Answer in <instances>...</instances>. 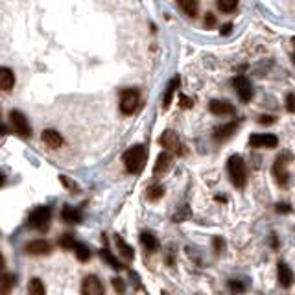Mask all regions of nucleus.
Segmentation results:
<instances>
[{"label":"nucleus","mask_w":295,"mask_h":295,"mask_svg":"<svg viewBox=\"0 0 295 295\" xmlns=\"http://www.w3.org/2000/svg\"><path fill=\"white\" fill-rule=\"evenodd\" d=\"M13 284H15V275L6 273V275H2V281H0V291H2V293H9Z\"/></svg>","instance_id":"obj_26"},{"label":"nucleus","mask_w":295,"mask_h":295,"mask_svg":"<svg viewBox=\"0 0 295 295\" xmlns=\"http://www.w3.org/2000/svg\"><path fill=\"white\" fill-rule=\"evenodd\" d=\"M111 282H113V288H115L118 293H124V291H125V284H124V281H122V279H116V277H115Z\"/></svg>","instance_id":"obj_31"},{"label":"nucleus","mask_w":295,"mask_h":295,"mask_svg":"<svg viewBox=\"0 0 295 295\" xmlns=\"http://www.w3.org/2000/svg\"><path fill=\"white\" fill-rule=\"evenodd\" d=\"M236 6H238V0H218V8H220V11H223V13L235 11Z\"/></svg>","instance_id":"obj_28"},{"label":"nucleus","mask_w":295,"mask_h":295,"mask_svg":"<svg viewBox=\"0 0 295 295\" xmlns=\"http://www.w3.org/2000/svg\"><path fill=\"white\" fill-rule=\"evenodd\" d=\"M236 128H238L236 122H229V124L220 125V128L214 131V138H216L218 142H223V140H227L229 137H233V133H236Z\"/></svg>","instance_id":"obj_16"},{"label":"nucleus","mask_w":295,"mask_h":295,"mask_svg":"<svg viewBox=\"0 0 295 295\" xmlns=\"http://www.w3.org/2000/svg\"><path fill=\"white\" fill-rule=\"evenodd\" d=\"M249 144L253 148H267V150H271V148L279 146V138L271 133H258L249 138Z\"/></svg>","instance_id":"obj_8"},{"label":"nucleus","mask_w":295,"mask_h":295,"mask_svg":"<svg viewBox=\"0 0 295 295\" xmlns=\"http://www.w3.org/2000/svg\"><path fill=\"white\" fill-rule=\"evenodd\" d=\"M291 208H290V205H286V203H279L277 205V212H282V214H288Z\"/></svg>","instance_id":"obj_34"},{"label":"nucleus","mask_w":295,"mask_h":295,"mask_svg":"<svg viewBox=\"0 0 295 295\" xmlns=\"http://www.w3.org/2000/svg\"><path fill=\"white\" fill-rule=\"evenodd\" d=\"M277 279H279V284L282 288H290L293 284V271H291L290 266L286 262L277 264Z\"/></svg>","instance_id":"obj_10"},{"label":"nucleus","mask_w":295,"mask_h":295,"mask_svg":"<svg viewBox=\"0 0 295 295\" xmlns=\"http://www.w3.org/2000/svg\"><path fill=\"white\" fill-rule=\"evenodd\" d=\"M138 101H140V94L137 89H125L122 91V98H120V111L124 115H131L138 107Z\"/></svg>","instance_id":"obj_4"},{"label":"nucleus","mask_w":295,"mask_h":295,"mask_svg":"<svg viewBox=\"0 0 295 295\" xmlns=\"http://www.w3.org/2000/svg\"><path fill=\"white\" fill-rule=\"evenodd\" d=\"M61 218H63L67 223H79L83 214L79 208H74V207H69V205H67V207L63 208V212H61Z\"/></svg>","instance_id":"obj_18"},{"label":"nucleus","mask_w":295,"mask_h":295,"mask_svg":"<svg viewBox=\"0 0 295 295\" xmlns=\"http://www.w3.org/2000/svg\"><path fill=\"white\" fill-rule=\"evenodd\" d=\"M74 253H76V257H78L79 262H87L89 258H91V251H89V247H85L83 244H76Z\"/></svg>","instance_id":"obj_27"},{"label":"nucleus","mask_w":295,"mask_h":295,"mask_svg":"<svg viewBox=\"0 0 295 295\" xmlns=\"http://www.w3.org/2000/svg\"><path fill=\"white\" fill-rule=\"evenodd\" d=\"M9 120H11V125H13L15 133L20 135V137H32V125H30L28 118L20 111H11V113H9Z\"/></svg>","instance_id":"obj_6"},{"label":"nucleus","mask_w":295,"mask_h":295,"mask_svg":"<svg viewBox=\"0 0 295 295\" xmlns=\"http://www.w3.org/2000/svg\"><path fill=\"white\" fill-rule=\"evenodd\" d=\"M52 218V210L50 207H37L35 210L28 216V227H32V229H46L48 227V221Z\"/></svg>","instance_id":"obj_3"},{"label":"nucleus","mask_w":295,"mask_h":295,"mask_svg":"<svg viewBox=\"0 0 295 295\" xmlns=\"http://www.w3.org/2000/svg\"><path fill=\"white\" fill-rule=\"evenodd\" d=\"M179 6L188 17H196V15H198V8H199L198 0H179Z\"/></svg>","instance_id":"obj_22"},{"label":"nucleus","mask_w":295,"mask_h":295,"mask_svg":"<svg viewBox=\"0 0 295 295\" xmlns=\"http://www.w3.org/2000/svg\"><path fill=\"white\" fill-rule=\"evenodd\" d=\"M179 87V78H172L170 83H168V87H166V92H164V98H162V109H168L172 103V98H174V92L175 89Z\"/></svg>","instance_id":"obj_19"},{"label":"nucleus","mask_w":295,"mask_h":295,"mask_svg":"<svg viewBox=\"0 0 295 295\" xmlns=\"http://www.w3.org/2000/svg\"><path fill=\"white\" fill-rule=\"evenodd\" d=\"M76 240H74V236L72 235H63L61 236V240H59V245L61 247H65V249H72L74 251V247H76Z\"/></svg>","instance_id":"obj_29"},{"label":"nucleus","mask_w":295,"mask_h":295,"mask_svg":"<svg viewBox=\"0 0 295 295\" xmlns=\"http://www.w3.org/2000/svg\"><path fill=\"white\" fill-rule=\"evenodd\" d=\"M205 24H207V26H214V24H216V18H214V15L207 13V17H205Z\"/></svg>","instance_id":"obj_36"},{"label":"nucleus","mask_w":295,"mask_h":295,"mask_svg":"<svg viewBox=\"0 0 295 295\" xmlns=\"http://www.w3.org/2000/svg\"><path fill=\"white\" fill-rule=\"evenodd\" d=\"M291 159L290 153H282L281 157H277L275 164H273V175H275V181L281 186H286L288 184V161Z\"/></svg>","instance_id":"obj_5"},{"label":"nucleus","mask_w":295,"mask_h":295,"mask_svg":"<svg viewBox=\"0 0 295 295\" xmlns=\"http://www.w3.org/2000/svg\"><path fill=\"white\" fill-rule=\"evenodd\" d=\"M230 30H233V24H225V26H221V33H223V35L230 33Z\"/></svg>","instance_id":"obj_38"},{"label":"nucleus","mask_w":295,"mask_h":295,"mask_svg":"<svg viewBox=\"0 0 295 295\" xmlns=\"http://www.w3.org/2000/svg\"><path fill=\"white\" fill-rule=\"evenodd\" d=\"M144 162H146V148L144 146H133L124 153V166L131 174H138L142 170Z\"/></svg>","instance_id":"obj_2"},{"label":"nucleus","mask_w":295,"mask_h":295,"mask_svg":"<svg viewBox=\"0 0 295 295\" xmlns=\"http://www.w3.org/2000/svg\"><path fill=\"white\" fill-rule=\"evenodd\" d=\"M159 142H161L162 148H166V150H170V152H177L181 148V142H179V137H177V133H174V131H164V133L161 135V138H159Z\"/></svg>","instance_id":"obj_12"},{"label":"nucleus","mask_w":295,"mask_h":295,"mask_svg":"<svg viewBox=\"0 0 295 295\" xmlns=\"http://www.w3.org/2000/svg\"><path fill=\"white\" fill-rule=\"evenodd\" d=\"M26 253L28 255H48L50 253V242H46V240H33L30 244H26Z\"/></svg>","instance_id":"obj_15"},{"label":"nucleus","mask_w":295,"mask_h":295,"mask_svg":"<svg viewBox=\"0 0 295 295\" xmlns=\"http://www.w3.org/2000/svg\"><path fill=\"white\" fill-rule=\"evenodd\" d=\"M227 170H229L230 181H233V184H235L236 188H244L245 183H247V168H245L244 159L240 155H233L229 159Z\"/></svg>","instance_id":"obj_1"},{"label":"nucleus","mask_w":295,"mask_h":295,"mask_svg":"<svg viewBox=\"0 0 295 295\" xmlns=\"http://www.w3.org/2000/svg\"><path fill=\"white\" fill-rule=\"evenodd\" d=\"M81 293L83 295H101L103 293V284H101L100 279H98L96 275H89L83 279Z\"/></svg>","instance_id":"obj_9"},{"label":"nucleus","mask_w":295,"mask_h":295,"mask_svg":"<svg viewBox=\"0 0 295 295\" xmlns=\"http://www.w3.org/2000/svg\"><path fill=\"white\" fill-rule=\"evenodd\" d=\"M233 85H235L236 94H238V98L242 101L253 100L255 91H253V85H251V81H249L247 78H244V76H236V78L233 79Z\"/></svg>","instance_id":"obj_7"},{"label":"nucleus","mask_w":295,"mask_h":295,"mask_svg":"<svg viewBox=\"0 0 295 295\" xmlns=\"http://www.w3.org/2000/svg\"><path fill=\"white\" fill-rule=\"evenodd\" d=\"M179 100H181V106H183V107H186V109L194 106V101L190 100V98H186V96H181Z\"/></svg>","instance_id":"obj_35"},{"label":"nucleus","mask_w":295,"mask_h":295,"mask_svg":"<svg viewBox=\"0 0 295 295\" xmlns=\"http://www.w3.org/2000/svg\"><path fill=\"white\" fill-rule=\"evenodd\" d=\"M100 255H101V258H103V260H106L111 267H113V269H124V266H122V264H120L118 260L113 257V253H111L109 249H101Z\"/></svg>","instance_id":"obj_23"},{"label":"nucleus","mask_w":295,"mask_h":295,"mask_svg":"<svg viewBox=\"0 0 295 295\" xmlns=\"http://www.w3.org/2000/svg\"><path fill=\"white\" fill-rule=\"evenodd\" d=\"M260 124H273L275 122V118L273 116H260V120H258Z\"/></svg>","instance_id":"obj_37"},{"label":"nucleus","mask_w":295,"mask_h":295,"mask_svg":"<svg viewBox=\"0 0 295 295\" xmlns=\"http://www.w3.org/2000/svg\"><path fill=\"white\" fill-rule=\"evenodd\" d=\"M28 291H30L32 295H45L46 288L41 282V279H32V282H30V286H28Z\"/></svg>","instance_id":"obj_24"},{"label":"nucleus","mask_w":295,"mask_h":295,"mask_svg":"<svg viewBox=\"0 0 295 295\" xmlns=\"http://www.w3.org/2000/svg\"><path fill=\"white\" fill-rule=\"evenodd\" d=\"M291 41H293V45H295V37H293V39H291Z\"/></svg>","instance_id":"obj_39"},{"label":"nucleus","mask_w":295,"mask_h":295,"mask_svg":"<svg viewBox=\"0 0 295 295\" xmlns=\"http://www.w3.org/2000/svg\"><path fill=\"white\" fill-rule=\"evenodd\" d=\"M41 138L43 142L48 148H52V150H57V148L63 146V137H61L59 131H55V129H45Z\"/></svg>","instance_id":"obj_14"},{"label":"nucleus","mask_w":295,"mask_h":295,"mask_svg":"<svg viewBox=\"0 0 295 295\" xmlns=\"http://www.w3.org/2000/svg\"><path fill=\"white\" fill-rule=\"evenodd\" d=\"M286 109H288V113H295V94H288L286 96Z\"/></svg>","instance_id":"obj_30"},{"label":"nucleus","mask_w":295,"mask_h":295,"mask_svg":"<svg viewBox=\"0 0 295 295\" xmlns=\"http://www.w3.org/2000/svg\"><path fill=\"white\" fill-rule=\"evenodd\" d=\"M115 242H116V245H118L120 255H122L124 258H128V260H133V258H135V251H133L131 247H129L128 244H125L124 238H122V236H116Z\"/></svg>","instance_id":"obj_21"},{"label":"nucleus","mask_w":295,"mask_h":295,"mask_svg":"<svg viewBox=\"0 0 295 295\" xmlns=\"http://www.w3.org/2000/svg\"><path fill=\"white\" fill-rule=\"evenodd\" d=\"M140 242H142V245L150 253H153V251L159 249V240H157L152 233H142V235H140Z\"/></svg>","instance_id":"obj_20"},{"label":"nucleus","mask_w":295,"mask_h":295,"mask_svg":"<svg viewBox=\"0 0 295 295\" xmlns=\"http://www.w3.org/2000/svg\"><path fill=\"white\" fill-rule=\"evenodd\" d=\"M13 85H15L13 72H11L8 67H2V69H0V89L8 92V91H11V89H13Z\"/></svg>","instance_id":"obj_17"},{"label":"nucleus","mask_w":295,"mask_h":295,"mask_svg":"<svg viewBox=\"0 0 295 295\" xmlns=\"http://www.w3.org/2000/svg\"><path fill=\"white\" fill-rule=\"evenodd\" d=\"M223 247H225V244H223V240H221L220 236H216V238H214V249H216V253L220 255L221 251H223Z\"/></svg>","instance_id":"obj_33"},{"label":"nucleus","mask_w":295,"mask_h":295,"mask_svg":"<svg viewBox=\"0 0 295 295\" xmlns=\"http://www.w3.org/2000/svg\"><path fill=\"white\" fill-rule=\"evenodd\" d=\"M162 196H164L162 184H152V186L148 188V199H150V201H157V199H161Z\"/></svg>","instance_id":"obj_25"},{"label":"nucleus","mask_w":295,"mask_h":295,"mask_svg":"<svg viewBox=\"0 0 295 295\" xmlns=\"http://www.w3.org/2000/svg\"><path fill=\"white\" fill-rule=\"evenodd\" d=\"M208 109H210L212 115L216 116H225L235 113V106L225 100H212L210 103H208Z\"/></svg>","instance_id":"obj_11"},{"label":"nucleus","mask_w":295,"mask_h":295,"mask_svg":"<svg viewBox=\"0 0 295 295\" xmlns=\"http://www.w3.org/2000/svg\"><path fill=\"white\" fill-rule=\"evenodd\" d=\"M229 290L230 291H245V284L240 281H229Z\"/></svg>","instance_id":"obj_32"},{"label":"nucleus","mask_w":295,"mask_h":295,"mask_svg":"<svg viewBox=\"0 0 295 295\" xmlns=\"http://www.w3.org/2000/svg\"><path fill=\"white\" fill-rule=\"evenodd\" d=\"M170 166H172V155L162 152L161 155L157 157V162L155 166H153V175H155V177H161V175H164L166 172L170 170Z\"/></svg>","instance_id":"obj_13"}]
</instances>
